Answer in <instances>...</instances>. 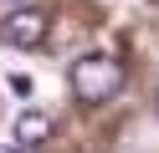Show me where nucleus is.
Listing matches in <instances>:
<instances>
[{"label": "nucleus", "mask_w": 159, "mask_h": 153, "mask_svg": "<svg viewBox=\"0 0 159 153\" xmlns=\"http://www.w3.org/2000/svg\"><path fill=\"white\" fill-rule=\"evenodd\" d=\"M118 87H123V61L118 56L93 51V56L72 61V92H77V102H108Z\"/></svg>", "instance_id": "1"}, {"label": "nucleus", "mask_w": 159, "mask_h": 153, "mask_svg": "<svg viewBox=\"0 0 159 153\" xmlns=\"http://www.w3.org/2000/svg\"><path fill=\"white\" fill-rule=\"evenodd\" d=\"M5 41L11 46H21V51H31V46H41L46 41V31H52V15L46 10H36V5H21V10H11L5 15Z\"/></svg>", "instance_id": "2"}, {"label": "nucleus", "mask_w": 159, "mask_h": 153, "mask_svg": "<svg viewBox=\"0 0 159 153\" xmlns=\"http://www.w3.org/2000/svg\"><path fill=\"white\" fill-rule=\"evenodd\" d=\"M154 5H159V0H154Z\"/></svg>", "instance_id": "5"}, {"label": "nucleus", "mask_w": 159, "mask_h": 153, "mask_svg": "<svg viewBox=\"0 0 159 153\" xmlns=\"http://www.w3.org/2000/svg\"><path fill=\"white\" fill-rule=\"evenodd\" d=\"M41 138H52V117L36 112V107H26L16 117V143H41Z\"/></svg>", "instance_id": "3"}, {"label": "nucleus", "mask_w": 159, "mask_h": 153, "mask_svg": "<svg viewBox=\"0 0 159 153\" xmlns=\"http://www.w3.org/2000/svg\"><path fill=\"white\" fill-rule=\"evenodd\" d=\"M0 5H16V10H21V0H0Z\"/></svg>", "instance_id": "4"}]
</instances>
